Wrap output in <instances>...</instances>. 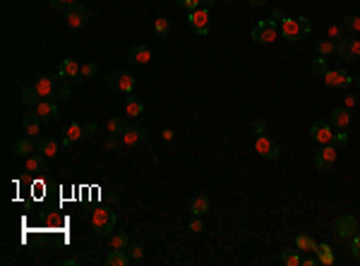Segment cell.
<instances>
[{
  "label": "cell",
  "mask_w": 360,
  "mask_h": 266,
  "mask_svg": "<svg viewBox=\"0 0 360 266\" xmlns=\"http://www.w3.org/2000/svg\"><path fill=\"white\" fill-rule=\"evenodd\" d=\"M343 103H346V108H353V106L358 103V96H355V94H348V96L343 99Z\"/></svg>",
  "instance_id": "7dc6e473"
},
{
  "label": "cell",
  "mask_w": 360,
  "mask_h": 266,
  "mask_svg": "<svg viewBox=\"0 0 360 266\" xmlns=\"http://www.w3.org/2000/svg\"><path fill=\"white\" fill-rule=\"evenodd\" d=\"M65 20H68V24H70V29H80V27H84L87 20H89L87 5H84V3H72V5H68V8H65Z\"/></svg>",
  "instance_id": "5b68a950"
},
{
  "label": "cell",
  "mask_w": 360,
  "mask_h": 266,
  "mask_svg": "<svg viewBox=\"0 0 360 266\" xmlns=\"http://www.w3.org/2000/svg\"><path fill=\"white\" fill-rule=\"evenodd\" d=\"M252 132H255L257 137L264 135V132H267V122H264V120H255V122H252Z\"/></svg>",
  "instance_id": "ee69618b"
},
{
  "label": "cell",
  "mask_w": 360,
  "mask_h": 266,
  "mask_svg": "<svg viewBox=\"0 0 360 266\" xmlns=\"http://www.w3.org/2000/svg\"><path fill=\"white\" fill-rule=\"evenodd\" d=\"M317 53H320V55H324V58H327V55H331V53H336L334 41H331V39H322L320 43H317Z\"/></svg>",
  "instance_id": "d590c367"
},
{
  "label": "cell",
  "mask_w": 360,
  "mask_h": 266,
  "mask_svg": "<svg viewBox=\"0 0 360 266\" xmlns=\"http://www.w3.org/2000/svg\"><path fill=\"white\" fill-rule=\"evenodd\" d=\"M350 252H353V256L360 261V235H358V233L350 237Z\"/></svg>",
  "instance_id": "b9f144b4"
},
{
  "label": "cell",
  "mask_w": 360,
  "mask_h": 266,
  "mask_svg": "<svg viewBox=\"0 0 360 266\" xmlns=\"http://www.w3.org/2000/svg\"><path fill=\"white\" fill-rule=\"evenodd\" d=\"M96 72H99V70H96V65H94V62H84V65L80 68V77H77V84H82L84 79H94V77H96Z\"/></svg>",
  "instance_id": "1f68e13d"
},
{
  "label": "cell",
  "mask_w": 360,
  "mask_h": 266,
  "mask_svg": "<svg viewBox=\"0 0 360 266\" xmlns=\"http://www.w3.org/2000/svg\"><path fill=\"white\" fill-rule=\"evenodd\" d=\"M96 132V122H87L84 125V135H94Z\"/></svg>",
  "instance_id": "681fc988"
},
{
  "label": "cell",
  "mask_w": 360,
  "mask_h": 266,
  "mask_svg": "<svg viewBox=\"0 0 360 266\" xmlns=\"http://www.w3.org/2000/svg\"><path fill=\"white\" fill-rule=\"evenodd\" d=\"M315 254H317V259H320V264L324 266H331L334 264V252H331V247L329 245H315Z\"/></svg>",
  "instance_id": "4316f807"
},
{
  "label": "cell",
  "mask_w": 360,
  "mask_h": 266,
  "mask_svg": "<svg viewBox=\"0 0 360 266\" xmlns=\"http://www.w3.org/2000/svg\"><path fill=\"white\" fill-rule=\"evenodd\" d=\"M120 144H123V135H110V137L106 139V147L108 149H118Z\"/></svg>",
  "instance_id": "7bdbcfd3"
},
{
  "label": "cell",
  "mask_w": 360,
  "mask_h": 266,
  "mask_svg": "<svg viewBox=\"0 0 360 266\" xmlns=\"http://www.w3.org/2000/svg\"><path fill=\"white\" fill-rule=\"evenodd\" d=\"M200 3L202 0H175V5H178V8H183V10H197V8H200Z\"/></svg>",
  "instance_id": "ab89813d"
},
{
  "label": "cell",
  "mask_w": 360,
  "mask_h": 266,
  "mask_svg": "<svg viewBox=\"0 0 360 266\" xmlns=\"http://www.w3.org/2000/svg\"><path fill=\"white\" fill-rule=\"evenodd\" d=\"M27 168H29L31 173H43L46 170V156L41 154V156H34L31 154L29 158H27Z\"/></svg>",
  "instance_id": "4dcf8cb0"
},
{
  "label": "cell",
  "mask_w": 360,
  "mask_h": 266,
  "mask_svg": "<svg viewBox=\"0 0 360 266\" xmlns=\"http://www.w3.org/2000/svg\"><path fill=\"white\" fill-rule=\"evenodd\" d=\"M274 20H286V17H283V12H281V8H274Z\"/></svg>",
  "instance_id": "f5cc1de1"
},
{
  "label": "cell",
  "mask_w": 360,
  "mask_h": 266,
  "mask_svg": "<svg viewBox=\"0 0 360 266\" xmlns=\"http://www.w3.org/2000/svg\"><path fill=\"white\" fill-rule=\"evenodd\" d=\"M65 3H68V5H72V3H80V0H65Z\"/></svg>",
  "instance_id": "9f6ffc18"
},
{
  "label": "cell",
  "mask_w": 360,
  "mask_h": 266,
  "mask_svg": "<svg viewBox=\"0 0 360 266\" xmlns=\"http://www.w3.org/2000/svg\"><path fill=\"white\" fill-rule=\"evenodd\" d=\"M336 55H339L341 60H348V62L358 60L360 58V41L339 39V43H336Z\"/></svg>",
  "instance_id": "8992f818"
},
{
  "label": "cell",
  "mask_w": 360,
  "mask_h": 266,
  "mask_svg": "<svg viewBox=\"0 0 360 266\" xmlns=\"http://www.w3.org/2000/svg\"><path fill=\"white\" fill-rule=\"evenodd\" d=\"M132 259L125 249H110V254L106 256V264L108 266H128Z\"/></svg>",
  "instance_id": "ffe728a7"
},
{
  "label": "cell",
  "mask_w": 360,
  "mask_h": 266,
  "mask_svg": "<svg viewBox=\"0 0 360 266\" xmlns=\"http://www.w3.org/2000/svg\"><path fill=\"white\" fill-rule=\"evenodd\" d=\"M315 245H317V242H315L310 235H298L295 237V247L303 249V252H315Z\"/></svg>",
  "instance_id": "836d02e7"
},
{
  "label": "cell",
  "mask_w": 360,
  "mask_h": 266,
  "mask_svg": "<svg viewBox=\"0 0 360 266\" xmlns=\"http://www.w3.org/2000/svg\"><path fill=\"white\" fill-rule=\"evenodd\" d=\"M331 142H334L336 147H346V144H348V135H346L343 129H336V132H334V139H331Z\"/></svg>",
  "instance_id": "60d3db41"
},
{
  "label": "cell",
  "mask_w": 360,
  "mask_h": 266,
  "mask_svg": "<svg viewBox=\"0 0 360 266\" xmlns=\"http://www.w3.org/2000/svg\"><path fill=\"white\" fill-rule=\"evenodd\" d=\"M34 149H36V142H34V137H31V135H24V137H20L17 142H15V156L29 158L31 154H34Z\"/></svg>",
  "instance_id": "e0dca14e"
},
{
  "label": "cell",
  "mask_w": 360,
  "mask_h": 266,
  "mask_svg": "<svg viewBox=\"0 0 360 266\" xmlns=\"http://www.w3.org/2000/svg\"><path fill=\"white\" fill-rule=\"evenodd\" d=\"M154 31L159 34V36H166L170 31V20L168 17H159V20L154 22Z\"/></svg>",
  "instance_id": "74e56055"
},
{
  "label": "cell",
  "mask_w": 360,
  "mask_h": 266,
  "mask_svg": "<svg viewBox=\"0 0 360 266\" xmlns=\"http://www.w3.org/2000/svg\"><path fill=\"white\" fill-rule=\"evenodd\" d=\"M22 127H24V135H39L41 129V118L34 113V115H24L22 120Z\"/></svg>",
  "instance_id": "484cf974"
},
{
  "label": "cell",
  "mask_w": 360,
  "mask_h": 266,
  "mask_svg": "<svg viewBox=\"0 0 360 266\" xmlns=\"http://www.w3.org/2000/svg\"><path fill=\"white\" fill-rule=\"evenodd\" d=\"M245 3H248V5H252V8H262L267 0H245Z\"/></svg>",
  "instance_id": "816d5d0a"
},
{
  "label": "cell",
  "mask_w": 360,
  "mask_h": 266,
  "mask_svg": "<svg viewBox=\"0 0 360 266\" xmlns=\"http://www.w3.org/2000/svg\"><path fill=\"white\" fill-rule=\"evenodd\" d=\"M310 31H312V24L308 17H286L279 27V34H283V39L288 41H300Z\"/></svg>",
  "instance_id": "6da1fadb"
},
{
  "label": "cell",
  "mask_w": 360,
  "mask_h": 266,
  "mask_svg": "<svg viewBox=\"0 0 360 266\" xmlns=\"http://www.w3.org/2000/svg\"><path fill=\"white\" fill-rule=\"evenodd\" d=\"M106 87L118 91V94H132L135 91V77L128 75V72H123V70H113L106 77Z\"/></svg>",
  "instance_id": "3957f363"
},
{
  "label": "cell",
  "mask_w": 360,
  "mask_h": 266,
  "mask_svg": "<svg viewBox=\"0 0 360 266\" xmlns=\"http://www.w3.org/2000/svg\"><path fill=\"white\" fill-rule=\"evenodd\" d=\"M303 264H305V266H315V264H320V259H312V256H310V259H303Z\"/></svg>",
  "instance_id": "11a10c76"
},
{
  "label": "cell",
  "mask_w": 360,
  "mask_h": 266,
  "mask_svg": "<svg viewBox=\"0 0 360 266\" xmlns=\"http://www.w3.org/2000/svg\"><path fill=\"white\" fill-rule=\"evenodd\" d=\"M190 230H192V233H202V230H204V223L200 221V216H195L190 221Z\"/></svg>",
  "instance_id": "f6af8a7d"
},
{
  "label": "cell",
  "mask_w": 360,
  "mask_h": 266,
  "mask_svg": "<svg viewBox=\"0 0 360 266\" xmlns=\"http://www.w3.org/2000/svg\"><path fill=\"white\" fill-rule=\"evenodd\" d=\"M334 161H336V147H331V144H322V149L317 151V156H315V168L324 173V170H329L334 166Z\"/></svg>",
  "instance_id": "ba28073f"
},
{
  "label": "cell",
  "mask_w": 360,
  "mask_h": 266,
  "mask_svg": "<svg viewBox=\"0 0 360 266\" xmlns=\"http://www.w3.org/2000/svg\"><path fill=\"white\" fill-rule=\"evenodd\" d=\"M190 27L195 34H200V36H207L209 34V12L202 10V8H197V10L190 12Z\"/></svg>",
  "instance_id": "9c48e42d"
},
{
  "label": "cell",
  "mask_w": 360,
  "mask_h": 266,
  "mask_svg": "<svg viewBox=\"0 0 360 266\" xmlns=\"http://www.w3.org/2000/svg\"><path fill=\"white\" fill-rule=\"evenodd\" d=\"M128 247H130L128 233H113L110 235V249H128Z\"/></svg>",
  "instance_id": "f546056e"
},
{
  "label": "cell",
  "mask_w": 360,
  "mask_h": 266,
  "mask_svg": "<svg viewBox=\"0 0 360 266\" xmlns=\"http://www.w3.org/2000/svg\"><path fill=\"white\" fill-rule=\"evenodd\" d=\"M128 254H130L132 261H140L142 256H144V247L142 245H130L128 247Z\"/></svg>",
  "instance_id": "f35d334b"
},
{
  "label": "cell",
  "mask_w": 360,
  "mask_h": 266,
  "mask_svg": "<svg viewBox=\"0 0 360 266\" xmlns=\"http://www.w3.org/2000/svg\"><path fill=\"white\" fill-rule=\"evenodd\" d=\"M343 29L350 31V34L360 31V17L358 15H348V17H343Z\"/></svg>",
  "instance_id": "8d00e7d4"
},
{
  "label": "cell",
  "mask_w": 360,
  "mask_h": 266,
  "mask_svg": "<svg viewBox=\"0 0 360 266\" xmlns=\"http://www.w3.org/2000/svg\"><path fill=\"white\" fill-rule=\"evenodd\" d=\"M350 120H353L350 108H334V113H331V127L346 129L350 125Z\"/></svg>",
  "instance_id": "ac0fdd59"
},
{
  "label": "cell",
  "mask_w": 360,
  "mask_h": 266,
  "mask_svg": "<svg viewBox=\"0 0 360 266\" xmlns=\"http://www.w3.org/2000/svg\"><path fill=\"white\" fill-rule=\"evenodd\" d=\"M82 135H84V127H82L80 122H72L70 127H68V132H65V137H63V144L70 147V144H75V142H80Z\"/></svg>",
  "instance_id": "603a6c76"
},
{
  "label": "cell",
  "mask_w": 360,
  "mask_h": 266,
  "mask_svg": "<svg viewBox=\"0 0 360 266\" xmlns=\"http://www.w3.org/2000/svg\"><path fill=\"white\" fill-rule=\"evenodd\" d=\"M36 151L43 154V156H55L58 154V142L50 137H41L36 139Z\"/></svg>",
  "instance_id": "d6986e66"
},
{
  "label": "cell",
  "mask_w": 360,
  "mask_h": 266,
  "mask_svg": "<svg viewBox=\"0 0 360 266\" xmlns=\"http://www.w3.org/2000/svg\"><path fill=\"white\" fill-rule=\"evenodd\" d=\"M147 142V129L144 127H128L123 132V144L125 147H137Z\"/></svg>",
  "instance_id": "9a60e30c"
},
{
  "label": "cell",
  "mask_w": 360,
  "mask_h": 266,
  "mask_svg": "<svg viewBox=\"0 0 360 266\" xmlns=\"http://www.w3.org/2000/svg\"><path fill=\"white\" fill-rule=\"evenodd\" d=\"M281 261H283L286 266H300L303 264V259H300V254H298V247H295V249H286V247H283V249H281Z\"/></svg>",
  "instance_id": "83f0119b"
},
{
  "label": "cell",
  "mask_w": 360,
  "mask_h": 266,
  "mask_svg": "<svg viewBox=\"0 0 360 266\" xmlns=\"http://www.w3.org/2000/svg\"><path fill=\"white\" fill-rule=\"evenodd\" d=\"M41 94L36 91V87H24L22 89V103L24 106H39L41 103Z\"/></svg>",
  "instance_id": "d4e9b609"
},
{
  "label": "cell",
  "mask_w": 360,
  "mask_h": 266,
  "mask_svg": "<svg viewBox=\"0 0 360 266\" xmlns=\"http://www.w3.org/2000/svg\"><path fill=\"white\" fill-rule=\"evenodd\" d=\"M355 84H358V87H360V77H358V79H355Z\"/></svg>",
  "instance_id": "6f0895ef"
},
{
  "label": "cell",
  "mask_w": 360,
  "mask_h": 266,
  "mask_svg": "<svg viewBox=\"0 0 360 266\" xmlns=\"http://www.w3.org/2000/svg\"><path fill=\"white\" fill-rule=\"evenodd\" d=\"M125 110H128V115H130V118H137V115L144 113V103H142L137 96L128 94V96H125Z\"/></svg>",
  "instance_id": "7402d4cb"
},
{
  "label": "cell",
  "mask_w": 360,
  "mask_h": 266,
  "mask_svg": "<svg viewBox=\"0 0 360 266\" xmlns=\"http://www.w3.org/2000/svg\"><path fill=\"white\" fill-rule=\"evenodd\" d=\"M312 72H315V75H320V77H324V75L329 72V65H327V58H324V55H320V58L312 60Z\"/></svg>",
  "instance_id": "e575fe53"
},
{
  "label": "cell",
  "mask_w": 360,
  "mask_h": 266,
  "mask_svg": "<svg viewBox=\"0 0 360 266\" xmlns=\"http://www.w3.org/2000/svg\"><path fill=\"white\" fill-rule=\"evenodd\" d=\"M70 94V84H68V77L63 75H55V99H68Z\"/></svg>",
  "instance_id": "f1b7e54d"
},
{
  "label": "cell",
  "mask_w": 360,
  "mask_h": 266,
  "mask_svg": "<svg viewBox=\"0 0 360 266\" xmlns=\"http://www.w3.org/2000/svg\"><path fill=\"white\" fill-rule=\"evenodd\" d=\"M279 36V27L274 20H264V22H257L255 29H252V41L255 43H271L276 41Z\"/></svg>",
  "instance_id": "277c9868"
},
{
  "label": "cell",
  "mask_w": 360,
  "mask_h": 266,
  "mask_svg": "<svg viewBox=\"0 0 360 266\" xmlns=\"http://www.w3.org/2000/svg\"><path fill=\"white\" fill-rule=\"evenodd\" d=\"M350 82H353V79H350V75L346 70H329V72L324 75V84L329 89H346Z\"/></svg>",
  "instance_id": "30bf717a"
},
{
  "label": "cell",
  "mask_w": 360,
  "mask_h": 266,
  "mask_svg": "<svg viewBox=\"0 0 360 266\" xmlns=\"http://www.w3.org/2000/svg\"><path fill=\"white\" fill-rule=\"evenodd\" d=\"M327 36H329V39H339V36H341V27H336V24H329Z\"/></svg>",
  "instance_id": "bcb514c9"
},
{
  "label": "cell",
  "mask_w": 360,
  "mask_h": 266,
  "mask_svg": "<svg viewBox=\"0 0 360 266\" xmlns=\"http://www.w3.org/2000/svg\"><path fill=\"white\" fill-rule=\"evenodd\" d=\"M128 58H130L132 65H147L151 60V50H149V46L137 43V46H132V48L128 50Z\"/></svg>",
  "instance_id": "2e32d148"
},
{
  "label": "cell",
  "mask_w": 360,
  "mask_h": 266,
  "mask_svg": "<svg viewBox=\"0 0 360 266\" xmlns=\"http://www.w3.org/2000/svg\"><path fill=\"white\" fill-rule=\"evenodd\" d=\"M115 211H110L106 207H99L94 209V214H91V226L96 230V235H108L110 230L115 228Z\"/></svg>",
  "instance_id": "7a4b0ae2"
},
{
  "label": "cell",
  "mask_w": 360,
  "mask_h": 266,
  "mask_svg": "<svg viewBox=\"0 0 360 266\" xmlns=\"http://www.w3.org/2000/svg\"><path fill=\"white\" fill-rule=\"evenodd\" d=\"M161 137L166 139V142H170V139H173V129H163V132H161Z\"/></svg>",
  "instance_id": "db71d44e"
},
{
  "label": "cell",
  "mask_w": 360,
  "mask_h": 266,
  "mask_svg": "<svg viewBox=\"0 0 360 266\" xmlns=\"http://www.w3.org/2000/svg\"><path fill=\"white\" fill-rule=\"evenodd\" d=\"M80 62L77 60H72V58H68V60H63L60 62V70H58V75H63V77H80Z\"/></svg>",
  "instance_id": "44dd1931"
},
{
  "label": "cell",
  "mask_w": 360,
  "mask_h": 266,
  "mask_svg": "<svg viewBox=\"0 0 360 266\" xmlns=\"http://www.w3.org/2000/svg\"><path fill=\"white\" fill-rule=\"evenodd\" d=\"M310 137L317 142V144H329L331 139H334V132H331V125L329 122H322V120H317V122H312L310 127Z\"/></svg>",
  "instance_id": "8fae6325"
},
{
  "label": "cell",
  "mask_w": 360,
  "mask_h": 266,
  "mask_svg": "<svg viewBox=\"0 0 360 266\" xmlns=\"http://www.w3.org/2000/svg\"><path fill=\"white\" fill-rule=\"evenodd\" d=\"M125 129H128L125 118H110L108 120V135H123Z\"/></svg>",
  "instance_id": "d6a6232c"
},
{
  "label": "cell",
  "mask_w": 360,
  "mask_h": 266,
  "mask_svg": "<svg viewBox=\"0 0 360 266\" xmlns=\"http://www.w3.org/2000/svg\"><path fill=\"white\" fill-rule=\"evenodd\" d=\"M190 211L195 214V216H204L207 211H209V199H207V194H197V197L192 199V204H190Z\"/></svg>",
  "instance_id": "cb8c5ba5"
},
{
  "label": "cell",
  "mask_w": 360,
  "mask_h": 266,
  "mask_svg": "<svg viewBox=\"0 0 360 266\" xmlns=\"http://www.w3.org/2000/svg\"><path fill=\"white\" fill-rule=\"evenodd\" d=\"M36 115H39L41 120H46V122H53V120L60 118V110L53 99H43L39 106H36Z\"/></svg>",
  "instance_id": "4fadbf2b"
},
{
  "label": "cell",
  "mask_w": 360,
  "mask_h": 266,
  "mask_svg": "<svg viewBox=\"0 0 360 266\" xmlns=\"http://www.w3.org/2000/svg\"><path fill=\"white\" fill-rule=\"evenodd\" d=\"M34 87L41 94V99H55V77L53 75H41Z\"/></svg>",
  "instance_id": "5bb4252c"
},
{
  "label": "cell",
  "mask_w": 360,
  "mask_h": 266,
  "mask_svg": "<svg viewBox=\"0 0 360 266\" xmlns=\"http://www.w3.org/2000/svg\"><path fill=\"white\" fill-rule=\"evenodd\" d=\"M358 233V221L353 216H341L339 221H336V235L341 237V240H348V237H353Z\"/></svg>",
  "instance_id": "7c38bea8"
},
{
  "label": "cell",
  "mask_w": 360,
  "mask_h": 266,
  "mask_svg": "<svg viewBox=\"0 0 360 266\" xmlns=\"http://www.w3.org/2000/svg\"><path fill=\"white\" fill-rule=\"evenodd\" d=\"M200 8H202V10H207V12H209L211 8H214V0H202V3H200Z\"/></svg>",
  "instance_id": "f907efd6"
},
{
  "label": "cell",
  "mask_w": 360,
  "mask_h": 266,
  "mask_svg": "<svg viewBox=\"0 0 360 266\" xmlns=\"http://www.w3.org/2000/svg\"><path fill=\"white\" fill-rule=\"evenodd\" d=\"M50 8L53 10H63V8H68V3L65 0H50Z\"/></svg>",
  "instance_id": "c3c4849f"
},
{
  "label": "cell",
  "mask_w": 360,
  "mask_h": 266,
  "mask_svg": "<svg viewBox=\"0 0 360 266\" xmlns=\"http://www.w3.org/2000/svg\"><path fill=\"white\" fill-rule=\"evenodd\" d=\"M255 149H257V154H260L262 158H269V161L281 154L279 142H276V139H271V137H267V135H260V137H257Z\"/></svg>",
  "instance_id": "52a82bcc"
}]
</instances>
